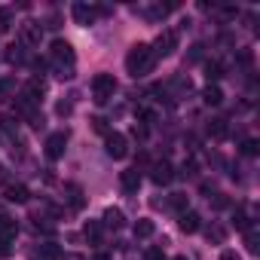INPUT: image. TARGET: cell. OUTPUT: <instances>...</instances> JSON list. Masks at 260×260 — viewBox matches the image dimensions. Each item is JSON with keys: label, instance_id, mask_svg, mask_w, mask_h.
<instances>
[{"label": "cell", "instance_id": "10", "mask_svg": "<svg viewBox=\"0 0 260 260\" xmlns=\"http://www.w3.org/2000/svg\"><path fill=\"white\" fill-rule=\"evenodd\" d=\"M95 13H98V10H92V7H86V4H74V19H77L80 25H89V22L95 19Z\"/></svg>", "mask_w": 260, "mask_h": 260}, {"label": "cell", "instance_id": "18", "mask_svg": "<svg viewBox=\"0 0 260 260\" xmlns=\"http://www.w3.org/2000/svg\"><path fill=\"white\" fill-rule=\"evenodd\" d=\"M205 77H208V83H217L223 77V64L220 61H208L205 64Z\"/></svg>", "mask_w": 260, "mask_h": 260}, {"label": "cell", "instance_id": "30", "mask_svg": "<svg viewBox=\"0 0 260 260\" xmlns=\"http://www.w3.org/2000/svg\"><path fill=\"white\" fill-rule=\"evenodd\" d=\"M13 89H16V83H13L10 77H4V80H0V98H7Z\"/></svg>", "mask_w": 260, "mask_h": 260}, {"label": "cell", "instance_id": "35", "mask_svg": "<svg viewBox=\"0 0 260 260\" xmlns=\"http://www.w3.org/2000/svg\"><path fill=\"white\" fill-rule=\"evenodd\" d=\"M239 61H242V64H251V61H254V55H251L248 49H242V52H239Z\"/></svg>", "mask_w": 260, "mask_h": 260}, {"label": "cell", "instance_id": "5", "mask_svg": "<svg viewBox=\"0 0 260 260\" xmlns=\"http://www.w3.org/2000/svg\"><path fill=\"white\" fill-rule=\"evenodd\" d=\"M178 49V31H172V28H166L159 37H156V49H153V55L159 58V55H172Z\"/></svg>", "mask_w": 260, "mask_h": 260}, {"label": "cell", "instance_id": "39", "mask_svg": "<svg viewBox=\"0 0 260 260\" xmlns=\"http://www.w3.org/2000/svg\"><path fill=\"white\" fill-rule=\"evenodd\" d=\"M92 260H110V254H95Z\"/></svg>", "mask_w": 260, "mask_h": 260}, {"label": "cell", "instance_id": "23", "mask_svg": "<svg viewBox=\"0 0 260 260\" xmlns=\"http://www.w3.org/2000/svg\"><path fill=\"white\" fill-rule=\"evenodd\" d=\"M242 153H245V156H257V153H260V141H257V138L242 141Z\"/></svg>", "mask_w": 260, "mask_h": 260}, {"label": "cell", "instance_id": "34", "mask_svg": "<svg viewBox=\"0 0 260 260\" xmlns=\"http://www.w3.org/2000/svg\"><path fill=\"white\" fill-rule=\"evenodd\" d=\"M13 251V239H0V257H10Z\"/></svg>", "mask_w": 260, "mask_h": 260}, {"label": "cell", "instance_id": "12", "mask_svg": "<svg viewBox=\"0 0 260 260\" xmlns=\"http://www.w3.org/2000/svg\"><path fill=\"white\" fill-rule=\"evenodd\" d=\"M83 236H86L92 245H98V242H101V220H86V223H83Z\"/></svg>", "mask_w": 260, "mask_h": 260}, {"label": "cell", "instance_id": "29", "mask_svg": "<svg viewBox=\"0 0 260 260\" xmlns=\"http://www.w3.org/2000/svg\"><path fill=\"white\" fill-rule=\"evenodd\" d=\"M55 113H58V116H71V113H74V101H58V104H55Z\"/></svg>", "mask_w": 260, "mask_h": 260}, {"label": "cell", "instance_id": "31", "mask_svg": "<svg viewBox=\"0 0 260 260\" xmlns=\"http://www.w3.org/2000/svg\"><path fill=\"white\" fill-rule=\"evenodd\" d=\"M144 260H166V251L162 248H147L144 251Z\"/></svg>", "mask_w": 260, "mask_h": 260}, {"label": "cell", "instance_id": "19", "mask_svg": "<svg viewBox=\"0 0 260 260\" xmlns=\"http://www.w3.org/2000/svg\"><path fill=\"white\" fill-rule=\"evenodd\" d=\"M40 34H43L40 25H34V22L25 25V40H28V43H40Z\"/></svg>", "mask_w": 260, "mask_h": 260}, {"label": "cell", "instance_id": "14", "mask_svg": "<svg viewBox=\"0 0 260 260\" xmlns=\"http://www.w3.org/2000/svg\"><path fill=\"white\" fill-rule=\"evenodd\" d=\"M25 92H28L34 101H40V95L46 92V83H43L40 77H31V80H28V86H25Z\"/></svg>", "mask_w": 260, "mask_h": 260}, {"label": "cell", "instance_id": "22", "mask_svg": "<svg viewBox=\"0 0 260 260\" xmlns=\"http://www.w3.org/2000/svg\"><path fill=\"white\" fill-rule=\"evenodd\" d=\"M10 25H13V10L10 7H0V34L10 31Z\"/></svg>", "mask_w": 260, "mask_h": 260}, {"label": "cell", "instance_id": "25", "mask_svg": "<svg viewBox=\"0 0 260 260\" xmlns=\"http://www.w3.org/2000/svg\"><path fill=\"white\" fill-rule=\"evenodd\" d=\"M233 223H236V230H251V220L245 217V211H233Z\"/></svg>", "mask_w": 260, "mask_h": 260}, {"label": "cell", "instance_id": "16", "mask_svg": "<svg viewBox=\"0 0 260 260\" xmlns=\"http://www.w3.org/2000/svg\"><path fill=\"white\" fill-rule=\"evenodd\" d=\"M153 230H156V223H153V220H147V217H141V220L135 223V239H150V236H153Z\"/></svg>", "mask_w": 260, "mask_h": 260}, {"label": "cell", "instance_id": "37", "mask_svg": "<svg viewBox=\"0 0 260 260\" xmlns=\"http://www.w3.org/2000/svg\"><path fill=\"white\" fill-rule=\"evenodd\" d=\"M220 260H239V254H236V251H223Z\"/></svg>", "mask_w": 260, "mask_h": 260}, {"label": "cell", "instance_id": "1", "mask_svg": "<svg viewBox=\"0 0 260 260\" xmlns=\"http://www.w3.org/2000/svg\"><path fill=\"white\" fill-rule=\"evenodd\" d=\"M125 68H128V74H132V77H147L156 68L153 49L147 43H135L132 49H128V55H125Z\"/></svg>", "mask_w": 260, "mask_h": 260}, {"label": "cell", "instance_id": "24", "mask_svg": "<svg viewBox=\"0 0 260 260\" xmlns=\"http://www.w3.org/2000/svg\"><path fill=\"white\" fill-rule=\"evenodd\" d=\"M208 132H211L214 138H223V135H226V122H223V119H211V125H208Z\"/></svg>", "mask_w": 260, "mask_h": 260}, {"label": "cell", "instance_id": "9", "mask_svg": "<svg viewBox=\"0 0 260 260\" xmlns=\"http://www.w3.org/2000/svg\"><path fill=\"white\" fill-rule=\"evenodd\" d=\"M178 226H181L184 233H199V226H202V217H199L196 211H181V220H178Z\"/></svg>", "mask_w": 260, "mask_h": 260}, {"label": "cell", "instance_id": "2", "mask_svg": "<svg viewBox=\"0 0 260 260\" xmlns=\"http://www.w3.org/2000/svg\"><path fill=\"white\" fill-rule=\"evenodd\" d=\"M116 92V77L113 74H95L92 77V101L95 104H107Z\"/></svg>", "mask_w": 260, "mask_h": 260}, {"label": "cell", "instance_id": "28", "mask_svg": "<svg viewBox=\"0 0 260 260\" xmlns=\"http://www.w3.org/2000/svg\"><path fill=\"white\" fill-rule=\"evenodd\" d=\"M172 208L175 211H187V196L184 193H172Z\"/></svg>", "mask_w": 260, "mask_h": 260}, {"label": "cell", "instance_id": "7", "mask_svg": "<svg viewBox=\"0 0 260 260\" xmlns=\"http://www.w3.org/2000/svg\"><path fill=\"white\" fill-rule=\"evenodd\" d=\"M150 178H153V184H159V187H166L172 178H175V169H172V162H153V172H150Z\"/></svg>", "mask_w": 260, "mask_h": 260}, {"label": "cell", "instance_id": "11", "mask_svg": "<svg viewBox=\"0 0 260 260\" xmlns=\"http://www.w3.org/2000/svg\"><path fill=\"white\" fill-rule=\"evenodd\" d=\"M202 101H205V104H220V101H223L220 86H217V83H208V86L202 89Z\"/></svg>", "mask_w": 260, "mask_h": 260}, {"label": "cell", "instance_id": "6", "mask_svg": "<svg viewBox=\"0 0 260 260\" xmlns=\"http://www.w3.org/2000/svg\"><path fill=\"white\" fill-rule=\"evenodd\" d=\"M119 187H122L125 193H138V187H141V172H138V169L119 172Z\"/></svg>", "mask_w": 260, "mask_h": 260}, {"label": "cell", "instance_id": "40", "mask_svg": "<svg viewBox=\"0 0 260 260\" xmlns=\"http://www.w3.org/2000/svg\"><path fill=\"white\" fill-rule=\"evenodd\" d=\"M175 260H187V257H175Z\"/></svg>", "mask_w": 260, "mask_h": 260}, {"label": "cell", "instance_id": "21", "mask_svg": "<svg viewBox=\"0 0 260 260\" xmlns=\"http://www.w3.org/2000/svg\"><path fill=\"white\" fill-rule=\"evenodd\" d=\"M40 254H43V260H58V257H61V251H58L55 242H46V245L40 248Z\"/></svg>", "mask_w": 260, "mask_h": 260}, {"label": "cell", "instance_id": "32", "mask_svg": "<svg viewBox=\"0 0 260 260\" xmlns=\"http://www.w3.org/2000/svg\"><path fill=\"white\" fill-rule=\"evenodd\" d=\"M132 135H135L138 141H144V138H147V125H141V122H135V125H132Z\"/></svg>", "mask_w": 260, "mask_h": 260}, {"label": "cell", "instance_id": "33", "mask_svg": "<svg viewBox=\"0 0 260 260\" xmlns=\"http://www.w3.org/2000/svg\"><path fill=\"white\" fill-rule=\"evenodd\" d=\"M92 125H95V132L107 135V119H104V116H95V119H92Z\"/></svg>", "mask_w": 260, "mask_h": 260}, {"label": "cell", "instance_id": "8", "mask_svg": "<svg viewBox=\"0 0 260 260\" xmlns=\"http://www.w3.org/2000/svg\"><path fill=\"white\" fill-rule=\"evenodd\" d=\"M4 196H7V202H19V205H25V202L31 199V193H28L25 184H10V187L4 190Z\"/></svg>", "mask_w": 260, "mask_h": 260}, {"label": "cell", "instance_id": "17", "mask_svg": "<svg viewBox=\"0 0 260 260\" xmlns=\"http://www.w3.org/2000/svg\"><path fill=\"white\" fill-rule=\"evenodd\" d=\"M245 248H248V254H257V251H260V236H257L254 226L245 230Z\"/></svg>", "mask_w": 260, "mask_h": 260}, {"label": "cell", "instance_id": "3", "mask_svg": "<svg viewBox=\"0 0 260 260\" xmlns=\"http://www.w3.org/2000/svg\"><path fill=\"white\" fill-rule=\"evenodd\" d=\"M104 147H107V156H110V159H125V156H128V138L119 135V132H107Z\"/></svg>", "mask_w": 260, "mask_h": 260}, {"label": "cell", "instance_id": "36", "mask_svg": "<svg viewBox=\"0 0 260 260\" xmlns=\"http://www.w3.org/2000/svg\"><path fill=\"white\" fill-rule=\"evenodd\" d=\"M58 260H86V257H83V254H74V251H71V254H61Z\"/></svg>", "mask_w": 260, "mask_h": 260}, {"label": "cell", "instance_id": "13", "mask_svg": "<svg viewBox=\"0 0 260 260\" xmlns=\"http://www.w3.org/2000/svg\"><path fill=\"white\" fill-rule=\"evenodd\" d=\"M101 223H104V226H113V230H119V226L125 223V217H122V211H119V208H107Z\"/></svg>", "mask_w": 260, "mask_h": 260}, {"label": "cell", "instance_id": "27", "mask_svg": "<svg viewBox=\"0 0 260 260\" xmlns=\"http://www.w3.org/2000/svg\"><path fill=\"white\" fill-rule=\"evenodd\" d=\"M138 119H141V125H150V122H156V113L147 107H138Z\"/></svg>", "mask_w": 260, "mask_h": 260}, {"label": "cell", "instance_id": "15", "mask_svg": "<svg viewBox=\"0 0 260 260\" xmlns=\"http://www.w3.org/2000/svg\"><path fill=\"white\" fill-rule=\"evenodd\" d=\"M64 190H68V193H71V196H68V199H71V208H74V211H80V208H83V205H86V199H83V190H80V187H77V184H68V187H64Z\"/></svg>", "mask_w": 260, "mask_h": 260}, {"label": "cell", "instance_id": "4", "mask_svg": "<svg viewBox=\"0 0 260 260\" xmlns=\"http://www.w3.org/2000/svg\"><path fill=\"white\" fill-rule=\"evenodd\" d=\"M64 150H68V132H52L46 138V156L55 162V159L64 156Z\"/></svg>", "mask_w": 260, "mask_h": 260}, {"label": "cell", "instance_id": "26", "mask_svg": "<svg viewBox=\"0 0 260 260\" xmlns=\"http://www.w3.org/2000/svg\"><path fill=\"white\" fill-rule=\"evenodd\" d=\"M7 61H10V64H19V61H25V52H22V46H10V52H7Z\"/></svg>", "mask_w": 260, "mask_h": 260}, {"label": "cell", "instance_id": "20", "mask_svg": "<svg viewBox=\"0 0 260 260\" xmlns=\"http://www.w3.org/2000/svg\"><path fill=\"white\" fill-rule=\"evenodd\" d=\"M205 236H208V242H217V245H220V242L226 239V233H223V226H217V223H211V226L205 230Z\"/></svg>", "mask_w": 260, "mask_h": 260}, {"label": "cell", "instance_id": "38", "mask_svg": "<svg viewBox=\"0 0 260 260\" xmlns=\"http://www.w3.org/2000/svg\"><path fill=\"white\" fill-rule=\"evenodd\" d=\"M223 205H226V199H223V196L217 193V196H214V208H223Z\"/></svg>", "mask_w": 260, "mask_h": 260}]
</instances>
